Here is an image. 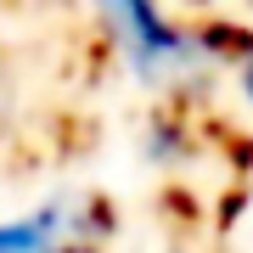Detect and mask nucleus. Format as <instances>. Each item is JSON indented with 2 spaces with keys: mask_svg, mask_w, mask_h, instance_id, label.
Here are the masks:
<instances>
[{
  "mask_svg": "<svg viewBox=\"0 0 253 253\" xmlns=\"http://www.w3.org/2000/svg\"><path fill=\"white\" fill-rule=\"evenodd\" d=\"M231 79H236V96H242V107L253 113V40L242 45V56L231 62Z\"/></svg>",
  "mask_w": 253,
  "mask_h": 253,
  "instance_id": "3",
  "label": "nucleus"
},
{
  "mask_svg": "<svg viewBox=\"0 0 253 253\" xmlns=\"http://www.w3.org/2000/svg\"><path fill=\"white\" fill-rule=\"evenodd\" d=\"M11 113H17V90H11V73L0 62V141H6V129H11Z\"/></svg>",
  "mask_w": 253,
  "mask_h": 253,
  "instance_id": "4",
  "label": "nucleus"
},
{
  "mask_svg": "<svg viewBox=\"0 0 253 253\" xmlns=\"http://www.w3.org/2000/svg\"><path fill=\"white\" fill-rule=\"evenodd\" d=\"M96 28L107 34V51L124 62V73L146 90H197L208 84L219 68H231L248 45V28L231 23H186L174 11L158 6H135V0H118V6L96 11Z\"/></svg>",
  "mask_w": 253,
  "mask_h": 253,
  "instance_id": "1",
  "label": "nucleus"
},
{
  "mask_svg": "<svg viewBox=\"0 0 253 253\" xmlns=\"http://www.w3.org/2000/svg\"><path fill=\"white\" fill-rule=\"evenodd\" d=\"M113 231L118 208L90 186H68L0 219V253H101Z\"/></svg>",
  "mask_w": 253,
  "mask_h": 253,
  "instance_id": "2",
  "label": "nucleus"
}]
</instances>
